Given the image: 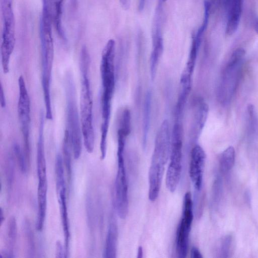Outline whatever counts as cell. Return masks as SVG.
<instances>
[{
    "label": "cell",
    "instance_id": "obj_1",
    "mask_svg": "<svg viewBox=\"0 0 258 258\" xmlns=\"http://www.w3.org/2000/svg\"><path fill=\"white\" fill-rule=\"evenodd\" d=\"M90 56L87 48L81 50L79 68L81 76L80 92V114L84 144L87 151H93L95 134L93 123V99L89 77Z\"/></svg>",
    "mask_w": 258,
    "mask_h": 258
},
{
    "label": "cell",
    "instance_id": "obj_2",
    "mask_svg": "<svg viewBox=\"0 0 258 258\" xmlns=\"http://www.w3.org/2000/svg\"><path fill=\"white\" fill-rule=\"evenodd\" d=\"M115 42L109 39L101 53L100 72L102 92L101 97L102 121H110L112 99L115 88Z\"/></svg>",
    "mask_w": 258,
    "mask_h": 258
},
{
    "label": "cell",
    "instance_id": "obj_3",
    "mask_svg": "<svg viewBox=\"0 0 258 258\" xmlns=\"http://www.w3.org/2000/svg\"><path fill=\"white\" fill-rule=\"evenodd\" d=\"M41 60V84L45 107V117L53 118L51 100V82L54 58L52 28L43 26L39 29Z\"/></svg>",
    "mask_w": 258,
    "mask_h": 258
},
{
    "label": "cell",
    "instance_id": "obj_4",
    "mask_svg": "<svg viewBox=\"0 0 258 258\" xmlns=\"http://www.w3.org/2000/svg\"><path fill=\"white\" fill-rule=\"evenodd\" d=\"M67 130L71 143L74 158L81 154L82 132L76 100V87L73 75L68 72L65 78Z\"/></svg>",
    "mask_w": 258,
    "mask_h": 258
},
{
    "label": "cell",
    "instance_id": "obj_5",
    "mask_svg": "<svg viewBox=\"0 0 258 258\" xmlns=\"http://www.w3.org/2000/svg\"><path fill=\"white\" fill-rule=\"evenodd\" d=\"M245 53L242 48L235 49L222 72L217 87V96L219 102L224 105L230 102L236 90L241 77Z\"/></svg>",
    "mask_w": 258,
    "mask_h": 258
},
{
    "label": "cell",
    "instance_id": "obj_6",
    "mask_svg": "<svg viewBox=\"0 0 258 258\" xmlns=\"http://www.w3.org/2000/svg\"><path fill=\"white\" fill-rule=\"evenodd\" d=\"M2 20L1 62L4 74L10 71V63L16 42V22L13 0H1Z\"/></svg>",
    "mask_w": 258,
    "mask_h": 258
},
{
    "label": "cell",
    "instance_id": "obj_7",
    "mask_svg": "<svg viewBox=\"0 0 258 258\" xmlns=\"http://www.w3.org/2000/svg\"><path fill=\"white\" fill-rule=\"evenodd\" d=\"M183 128L180 120H175L173 125L169 164L165 178L166 185L170 192H174L179 183L182 170Z\"/></svg>",
    "mask_w": 258,
    "mask_h": 258
},
{
    "label": "cell",
    "instance_id": "obj_8",
    "mask_svg": "<svg viewBox=\"0 0 258 258\" xmlns=\"http://www.w3.org/2000/svg\"><path fill=\"white\" fill-rule=\"evenodd\" d=\"M124 146L123 142L117 143V171L114 189L116 211L121 219L126 217L128 206V186L123 155Z\"/></svg>",
    "mask_w": 258,
    "mask_h": 258
},
{
    "label": "cell",
    "instance_id": "obj_9",
    "mask_svg": "<svg viewBox=\"0 0 258 258\" xmlns=\"http://www.w3.org/2000/svg\"><path fill=\"white\" fill-rule=\"evenodd\" d=\"M18 116L24 141L25 155L28 161L29 162L31 104L26 83L24 77L22 75L18 79Z\"/></svg>",
    "mask_w": 258,
    "mask_h": 258
},
{
    "label": "cell",
    "instance_id": "obj_10",
    "mask_svg": "<svg viewBox=\"0 0 258 258\" xmlns=\"http://www.w3.org/2000/svg\"><path fill=\"white\" fill-rule=\"evenodd\" d=\"M192 220V201L191 194L188 191L184 196L182 217L176 233V249L178 257L186 256Z\"/></svg>",
    "mask_w": 258,
    "mask_h": 258
},
{
    "label": "cell",
    "instance_id": "obj_11",
    "mask_svg": "<svg viewBox=\"0 0 258 258\" xmlns=\"http://www.w3.org/2000/svg\"><path fill=\"white\" fill-rule=\"evenodd\" d=\"M206 154L199 145L195 146L191 151L189 174L195 189H201L203 183Z\"/></svg>",
    "mask_w": 258,
    "mask_h": 258
},
{
    "label": "cell",
    "instance_id": "obj_12",
    "mask_svg": "<svg viewBox=\"0 0 258 258\" xmlns=\"http://www.w3.org/2000/svg\"><path fill=\"white\" fill-rule=\"evenodd\" d=\"M63 1L42 0V14L50 20L60 38L66 42L67 37L62 22Z\"/></svg>",
    "mask_w": 258,
    "mask_h": 258
},
{
    "label": "cell",
    "instance_id": "obj_13",
    "mask_svg": "<svg viewBox=\"0 0 258 258\" xmlns=\"http://www.w3.org/2000/svg\"><path fill=\"white\" fill-rule=\"evenodd\" d=\"M167 161L157 157H152L149 171V200L154 202L157 199L164 171L165 166Z\"/></svg>",
    "mask_w": 258,
    "mask_h": 258
},
{
    "label": "cell",
    "instance_id": "obj_14",
    "mask_svg": "<svg viewBox=\"0 0 258 258\" xmlns=\"http://www.w3.org/2000/svg\"><path fill=\"white\" fill-rule=\"evenodd\" d=\"M227 20L225 33L231 36L237 31L240 23L242 8V0H225Z\"/></svg>",
    "mask_w": 258,
    "mask_h": 258
},
{
    "label": "cell",
    "instance_id": "obj_15",
    "mask_svg": "<svg viewBox=\"0 0 258 258\" xmlns=\"http://www.w3.org/2000/svg\"><path fill=\"white\" fill-rule=\"evenodd\" d=\"M56 188L64 237V247L67 257L69 250L70 232L67 205L66 186L56 187Z\"/></svg>",
    "mask_w": 258,
    "mask_h": 258
},
{
    "label": "cell",
    "instance_id": "obj_16",
    "mask_svg": "<svg viewBox=\"0 0 258 258\" xmlns=\"http://www.w3.org/2000/svg\"><path fill=\"white\" fill-rule=\"evenodd\" d=\"M209 107L202 99H199L197 104L191 127V136L194 139H197L200 135L207 121Z\"/></svg>",
    "mask_w": 258,
    "mask_h": 258
},
{
    "label": "cell",
    "instance_id": "obj_17",
    "mask_svg": "<svg viewBox=\"0 0 258 258\" xmlns=\"http://www.w3.org/2000/svg\"><path fill=\"white\" fill-rule=\"evenodd\" d=\"M191 76L182 73L180 89L175 111V119L180 120L191 90Z\"/></svg>",
    "mask_w": 258,
    "mask_h": 258
},
{
    "label": "cell",
    "instance_id": "obj_18",
    "mask_svg": "<svg viewBox=\"0 0 258 258\" xmlns=\"http://www.w3.org/2000/svg\"><path fill=\"white\" fill-rule=\"evenodd\" d=\"M118 231L115 221L112 218L107 231L103 252V257L114 258L116 255Z\"/></svg>",
    "mask_w": 258,
    "mask_h": 258
},
{
    "label": "cell",
    "instance_id": "obj_19",
    "mask_svg": "<svg viewBox=\"0 0 258 258\" xmlns=\"http://www.w3.org/2000/svg\"><path fill=\"white\" fill-rule=\"evenodd\" d=\"M204 33L197 31L192 37L190 51L183 73L192 76L195 67L197 55L202 43Z\"/></svg>",
    "mask_w": 258,
    "mask_h": 258
},
{
    "label": "cell",
    "instance_id": "obj_20",
    "mask_svg": "<svg viewBox=\"0 0 258 258\" xmlns=\"http://www.w3.org/2000/svg\"><path fill=\"white\" fill-rule=\"evenodd\" d=\"M151 109V93L148 91L145 96L143 117V142L145 146L150 126Z\"/></svg>",
    "mask_w": 258,
    "mask_h": 258
},
{
    "label": "cell",
    "instance_id": "obj_21",
    "mask_svg": "<svg viewBox=\"0 0 258 258\" xmlns=\"http://www.w3.org/2000/svg\"><path fill=\"white\" fill-rule=\"evenodd\" d=\"M72 150L69 133L67 130L64 131L63 143V161L66 167L69 182H70L72 177V161L71 150Z\"/></svg>",
    "mask_w": 258,
    "mask_h": 258
},
{
    "label": "cell",
    "instance_id": "obj_22",
    "mask_svg": "<svg viewBox=\"0 0 258 258\" xmlns=\"http://www.w3.org/2000/svg\"><path fill=\"white\" fill-rule=\"evenodd\" d=\"M235 159V151L233 147L229 146L221 154L220 167L223 173L229 172L233 167Z\"/></svg>",
    "mask_w": 258,
    "mask_h": 258
},
{
    "label": "cell",
    "instance_id": "obj_23",
    "mask_svg": "<svg viewBox=\"0 0 258 258\" xmlns=\"http://www.w3.org/2000/svg\"><path fill=\"white\" fill-rule=\"evenodd\" d=\"M17 234V223L14 217L11 216L8 222L7 237L8 239L9 250L6 254L7 257L13 256V248L16 243Z\"/></svg>",
    "mask_w": 258,
    "mask_h": 258
},
{
    "label": "cell",
    "instance_id": "obj_24",
    "mask_svg": "<svg viewBox=\"0 0 258 258\" xmlns=\"http://www.w3.org/2000/svg\"><path fill=\"white\" fill-rule=\"evenodd\" d=\"M247 133L249 136H252L255 133L257 124V117L253 105H248L247 108Z\"/></svg>",
    "mask_w": 258,
    "mask_h": 258
},
{
    "label": "cell",
    "instance_id": "obj_25",
    "mask_svg": "<svg viewBox=\"0 0 258 258\" xmlns=\"http://www.w3.org/2000/svg\"><path fill=\"white\" fill-rule=\"evenodd\" d=\"M13 152L16 158L20 169L23 173H25L27 170V159L24 156L19 144L15 143L13 145Z\"/></svg>",
    "mask_w": 258,
    "mask_h": 258
},
{
    "label": "cell",
    "instance_id": "obj_26",
    "mask_svg": "<svg viewBox=\"0 0 258 258\" xmlns=\"http://www.w3.org/2000/svg\"><path fill=\"white\" fill-rule=\"evenodd\" d=\"M232 237L231 235H225L222 239L219 250V257H228L230 253Z\"/></svg>",
    "mask_w": 258,
    "mask_h": 258
},
{
    "label": "cell",
    "instance_id": "obj_27",
    "mask_svg": "<svg viewBox=\"0 0 258 258\" xmlns=\"http://www.w3.org/2000/svg\"><path fill=\"white\" fill-rule=\"evenodd\" d=\"M131 113L128 109H124L122 112L119 128L127 136L131 133Z\"/></svg>",
    "mask_w": 258,
    "mask_h": 258
},
{
    "label": "cell",
    "instance_id": "obj_28",
    "mask_svg": "<svg viewBox=\"0 0 258 258\" xmlns=\"http://www.w3.org/2000/svg\"><path fill=\"white\" fill-rule=\"evenodd\" d=\"M221 0H204V14L208 16L214 14L219 8Z\"/></svg>",
    "mask_w": 258,
    "mask_h": 258
},
{
    "label": "cell",
    "instance_id": "obj_29",
    "mask_svg": "<svg viewBox=\"0 0 258 258\" xmlns=\"http://www.w3.org/2000/svg\"><path fill=\"white\" fill-rule=\"evenodd\" d=\"M6 163V174L8 186L10 187L12 186L14 180V163L13 159L11 156H9Z\"/></svg>",
    "mask_w": 258,
    "mask_h": 258
},
{
    "label": "cell",
    "instance_id": "obj_30",
    "mask_svg": "<svg viewBox=\"0 0 258 258\" xmlns=\"http://www.w3.org/2000/svg\"><path fill=\"white\" fill-rule=\"evenodd\" d=\"M26 221L25 222V235L28 245H29V248L31 251V254L33 253L34 249V239L33 236V233L32 232L31 227L29 224V222Z\"/></svg>",
    "mask_w": 258,
    "mask_h": 258
},
{
    "label": "cell",
    "instance_id": "obj_31",
    "mask_svg": "<svg viewBox=\"0 0 258 258\" xmlns=\"http://www.w3.org/2000/svg\"><path fill=\"white\" fill-rule=\"evenodd\" d=\"M55 256L57 258L67 257L66 249L59 241L56 242Z\"/></svg>",
    "mask_w": 258,
    "mask_h": 258
},
{
    "label": "cell",
    "instance_id": "obj_32",
    "mask_svg": "<svg viewBox=\"0 0 258 258\" xmlns=\"http://www.w3.org/2000/svg\"><path fill=\"white\" fill-rule=\"evenodd\" d=\"M0 102H1V107L2 108H5L6 106V99L5 92H4V90L3 89L2 84H1V86Z\"/></svg>",
    "mask_w": 258,
    "mask_h": 258
},
{
    "label": "cell",
    "instance_id": "obj_33",
    "mask_svg": "<svg viewBox=\"0 0 258 258\" xmlns=\"http://www.w3.org/2000/svg\"><path fill=\"white\" fill-rule=\"evenodd\" d=\"M190 256L192 258H202L203 255L200 251L196 247H193L191 249Z\"/></svg>",
    "mask_w": 258,
    "mask_h": 258
},
{
    "label": "cell",
    "instance_id": "obj_34",
    "mask_svg": "<svg viewBox=\"0 0 258 258\" xmlns=\"http://www.w3.org/2000/svg\"><path fill=\"white\" fill-rule=\"evenodd\" d=\"M146 0H139L138 9L140 11H142L144 8Z\"/></svg>",
    "mask_w": 258,
    "mask_h": 258
},
{
    "label": "cell",
    "instance_id": "obj_35",
    "mask_svg": "<svg viewBox=\"0 0 258 258\" xmlns=\"http://www.w3.org/2000/svg\"><path fill=\"white\" fill-rule=\"evenodd\" d=\"M253 27L255 31L258 34V17H256L254 20Z\"/></svg>",
    "mask_w": 258,
    "mask_h": 258
},
{
    "label": "cell",
    "instance_id": "obj_36",
    "mask_svg": "<svg viewBox=\"0 0 258 258\" xmlns=\"http://www.w3.org/2000/svg\"><path fill=\"white\" fill-rule=\"evenodd\" d=\"M143 248L142 246H139L138 249V253H137V257L138 258H141L143 256Z\"/></svg>",
    "mask_w": 258,
    "mask_h": 258
},
{
    "label": "cell",
    "instance_id": "obj_37",
    "mask_svg": "<svg viewBox=\"0 0 258 258\" xmlns=\"http://www.w3.org/2000/svg\"><path fill=\"white\" fill-rule=\"evenodd\" d=\"M72 1H73V2L74 3H76V0H72Z\"/></svg>",
    "mask_w": 258,
    "mask_h": 258
},
{
    "label": "cell",
    "instance_id": "obj_38",
    "mask_svg": "<svg viewBox=\"0 0 258 258\" xmlns=\"http://www.w3.org/2000/svg\"><path fill=\"white\" fill-rule=\"evenodd\" d=\"M167 0H162L163 2H166Z\"/></svg>",
    "mask_w": 258,
    "mask_h": 258
}]
</instances>
